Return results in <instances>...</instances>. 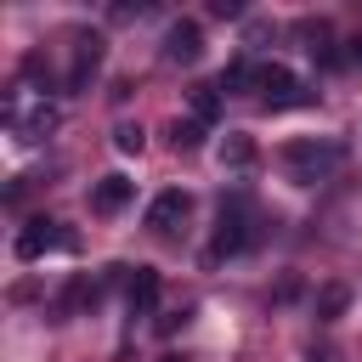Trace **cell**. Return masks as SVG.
Here are the masks:
<instances>
[{"instance_id":"19","label":"cell","mask_w":362,"mask_h":362,"mask_svg":"<svg viewBox=\"0 0 362 362\" xmlns=\"http://www.w3.org/2000/svg\"><path fill=\"white\" fill-rule=\"evenodd\" d=\"M158 362H192V356H187V351H164Z\"/></svg>"},{"instance_id":"17","label":"cell","mask_w":362,"mask_h":362,"mask_svg":"<svg viewBox=\"0 0 362 362\" xmlns=\"http://www.w3.org/2000/svg\"><path fill=\"white\" fill-rule=\"evenodd\" d=\"M209 17H243L238 0H209Z\"/></svg>"},{"instance_id":"12","label":"cell","mask_w":362,"mask_h":362,"mask_svg":"<svg viewBox=\"0 0 362 362\" xmlns=\"http://www.w3.org/2000/svg\"><path fill=\"white\" fill-rule=\"evenodd\" d=\"M170 147H175V153H198V147H204V124H198V119H175V124H170Z\"/></svg>"},{"instance_id":"4","label":"cell","mask_w":362,"mask_h":362,"mask_svg":"<svg viewBox=\"0 0 362 362\" xmlns=\"http://www.w3.org/2000/svg\"><path fill=\"white\" fill-rule=\"evenodd\" d=\"M74 255L79 249V238L62 226V221H45V215H34L23 232H17V260H40V255Z\"/></svg>"},{"instance_id":"18","label":"cell","mask_w":362,"mask_h":362,"mask_svg":"<svg viewBox=\"0 0 362 362\" xmlns=\"http://www.w3.org/2000/svg\"><path fill=\"white\" fill-rule=\"evenodd\" d=\"M305 362H339V351H334V345H311V351H305Z\"/></svg>"},{"instance_id":"16","label":"cell","mask_w":362,"mask_h":362,"mask_svg":"<svg viewBox=\"0 0 362 362\" xmlns=\"http://www.w3.org/2000/svg\"><path fill=\"white\" fill-rule=\"evenodd\" d=\"M192 322V305H181V311H164L158 317V334H175V328H187Z\"/></svg>"},{"instance_id":"1","label":"cell","mask_w":362,"mask_h":362,"mask_svg":"<svg viewBox=\"0 0 362 362\" xmlns=\"http://www.w3.org/2000/svg\"><path fill=\"white\" fill-rule=\"evenodd\" d=\"M339 158H345L339 141H311V136H305V141H288V147H283V170H288L294 187H317Z\"/></svg>"},{"instance_id":"5","label":"cell","mask_w":362,"mask_h":362,"mask_svg":"<svg viewBox=\"0 0 362 362\" xmlns=\"http://www.w3.org/2000/svg\"><path fill=\"white\" fill-rule=\"evenodd\" d=\"M96 68H102V34H85V28H79V34L68 40V79H62V85H68V90H85V85L96 79Z\"/></svg>"},{"instance_id":"8","label":"cell","mask_w":362,"mask_h":362,"mask_svg":"<svg viewBox=\"0 0 362 362\" xmlns=\"http://www.w3.org/2000/svg\"><path fill=\"white\" fill-rule=\"evenodd\" d=\"M130 192H136L130 175H102V181L90 187V209H96V215H119V209L130 204Z\"/></svg>"},{"instance_id":"14","label":"cell","mask_w":362,"mask_h":362,"mask_svg":"<svg viewBox=\"0 0 362 362\" xmlns=\"http://www.w3.org/2000/svg\"><path fill=\"white\" fill-rule=\"evenodd\" d=\"M215 113H221V85H192V119L209 124Z\"/></svg>"},{"instance_id":"9","label":"cell","mask_w":362,"mask_h":362,"mask_svg":"<svg viewBox=\"0 0 362 362\" xmlns=\"http://www.w3.org/2000/svg\"><path fill=\"white\" fill-rule=\"evenodd\" d=\"M124 300H130V317H153V305H158V272L153 266H136Z\"/></svg>"},{"instance_id":"10","label":"cell","mask_w":362,"mask_h":362,"mask_svg":"<svg viewBox=\"0 0 362 362\" xmlns=\"http://www.w3.org/2000/svg\"><path fill=\"white\" fill-rule=\"evenodd\" d=\"M255 158H260V147H255V136H243V130H232V136L221 141V164H226V170H249Z\"/></svg>"},{"instance_id":"3","label":"cell","mask_w":362,"mask_h":362,"mask_svg":"<svg viewBox=\"0 0 362 362\" xmlns=\"http://www.w3.org/2000/svg\"><path fill=\"white\" fill-rule=\"evenodd\" d=\"M255 96H260V107L283 113V107H305L311 102V85H300L283 62H260L255 68Z\"/></svg>"},{"instance_id":"6","label":"cell","mask_w":362,"mask_h":362,"mask_svg":"<svg viewBox=\"0 0 362 362\" xmlns=\"http://www.w3.org/2000/svg\"><path fill=\"white\" fill-rule=\"evenodd\" d=\"M187 215H192V198H187L181 187H164V192L147 204V226H153L158 238H175V232L187 226Z\"/></svg>"},{"instance_id":"13","label":"cell","mask_w":362,"mask_h":362,"mask_svg":"<svg viewBox=\"0 0 362 362\" xmlns=\"http://www.w3.org/2000/svg\"><path fill=\"white\" fill-rule=\"evenodd\" d=\"M255 68H260V62H249V57L226 62V74H221V90H255Z\"/></svg>"},{"instance_id":"7","label":"cell","mask_w":362,"mask_h":362,"mask_svg":"<svg viewBox=\"0 0 362 362\" xmlns=\"http://www.w3.org/2000/svg\"><path fill=\"white\" fill-rule=\"evenodd\" d=\"M198 57H204V28H198L192 17L170 23V34H164V62H175V68H192Z\"/></svg>"},{"instance_id":"15","label":"cell","mask_w":362,"mask_h":362,"mask_svg":"<svg viewBox=\"0 0 362 362\" xmlns=\"http://www.w3.org/2000/svg\"><path fill=\"white\" fill-rule=\"evenodd\" d=\"M113 147H119V153H141V147H147V130H141V124H119V130H113Z\"/></svg>"},{"instance_id":"11","label":"cell","mask_w":362,"mask_h":362,"mask_svg":"<svg viewBox=\"0 0 362 362\" xmlns=\"http://www.w3.org/2000/svg\"><path fill=\"white\" fill-rule=\"evenodd\" d=\"M345 305H351V288H345V283H322V288H317V300H311L317 322H334V317H345Z\"/></svg>"},{"instance_id":"2","label":"cell","mask_w":362,"mask_h":362,"mask_svg":"<svg viewBox=\"0 0 362 362\" xmlns=\"http://www.w3.org/2000/svg\"><path fill=\"white\" fill-rule=\"evenodd\" d=\"M255 243V215H249V198H226L221 215H215V238H209V260H226V255H243Z\"/></svg>"},{"instance_id":"20","label":"cell","mask_w":362,"mask_h":362,"mask_svg":"<svg viewBox=\"0 0 362 362\" xmlns=\"http://www.w3.org/2000/svg\"><path fill=\"white\" fill-rule=\"evenodd\" d=\"M351 62H362V34H356V40H351Z\"/></svg>"}]
</instances>
